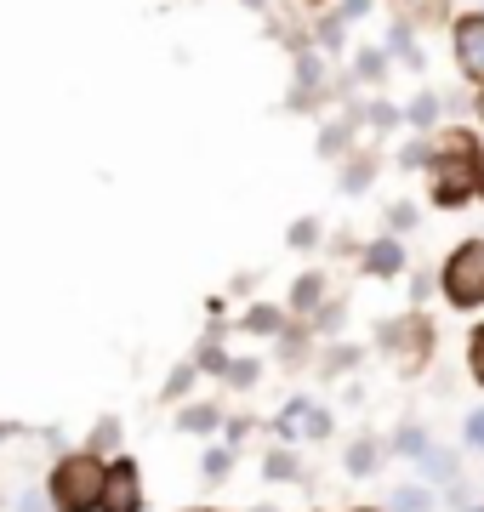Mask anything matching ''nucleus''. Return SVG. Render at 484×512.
Segmentation results:
<instances>
[{"mask_svg": "<svg viewBox=\"0 0 484 512\" xmlns=\"http://www.w3.org/2000/svg\"><path fill=\"white\" fill-rule=\"evenodd\" d=\"M359 120H365L359 109H348V120H331V126L319 131V154H342V143L354 137V126H359Z\"/></svg>", "mask_w": 484, "mask_h": 512, "instance_id": "f8f14e48", "label": "nucleus"}, {"mask_svg": "<svg viewBox=\"0 0 484 512\" xmlns=\"http://www.w3.org/2000/svg\"><path fill=\"white\" fill-rule=\"evenodd\" d=\"M467 444H473V450H484V410H473V416H467Z\"/></svg>", "mask_w": 484, "mask_h": 512, "instance_id": "f704fd0d", "label": "nucleus"}, {"mask_svg": "<svg viewBox=\"0 0 484 512\" xmlns=\"http://www.w3.org/2000/svg\"><path fill=\"white\" fill-rule=\"evenodd\" d=\"M188 387H194V365H177L171 370V382H166V399H183Z\"/></svg>", "mask_w": 484, "mask_h": 512, "instance_id": "bb28decb", "label": "nucleus"}, {"mask_svg": "<svg viewBox=\"0 0 484 512\" xmlns=\"http://www.w3.org/2000/svg\"><path fill=\"white\" fill-rule=\"evenodd\" d=\"M450 40H456V69H462V80L484 86V12H467Z\"/></svg>", "mask_w": 484, "mask_h": 512, "instance_id": "39448f33", "label": "nucleus"}, {"mask_svg": "<svg viewBox=\"0 0 484 512\" xmlns=\"http://www.w3.org/2000/svg\"><path fill=\"white\" fill-rule=\"evenodd\" d=\"M479 194H484V160H479Z\"/></svg>", "mask_w": 484, "mask_h": 512, "instance_id": "a19ab883", "label": "nucleus"}, {"mask_svg": "<svg viewBox=\"0 0 484 512\" xmlns=\"http://www.w3.org/2000/svg\"><path fill=\"white\" fill-rule=\"evenodd\" d=\"M422 467H428V478H439V484H456V456H450V450H428Z\"/></svg>", "mask_w": 484, "mask_h": 512, "instance_id": "aec40b11", "label": "nucleus"}, {"mask_svg": "<svg viewBox=\"0 0 484 512\" xmlns=\"http://www.w3.org/2000/svg\"><path fill=\"white\" fill-rule=\"evenodd\" d=\"M405 228H416V205H393L388 211V234H405Z\"/></svg>", "mask_w": 484, "mask_h": 512, "instance_id": "c85d7f7f", "label": "nucleus"}, {"mask_svg": "<svg viewBox=\"0 0 484 512\" xmlns=\"http://www.w3.org/2000/svg\"><path fill=\"white\" fill-rule=\"evenodd\" d=\"M46 507H52V495H40V490H29L18 501V512H46Z\"/></svg>", "mask_w": 484, "mask_h": 512, "instance_id": "c9c22d12", "label": "nucleus"}, {"mask_svg": "<svg viewBox=\"0 0 484 512\" xmlns=\"http://www.w3.org/2000/svg\"><path fill=\"white\" fill-rule=\"evenodd\" d=\"M365 268H371L376 279L405 274V251H399V239H376L371 251H365Z\"/></svg>", "mask_w": 484, "mask_h": 512, "instance_id": "1a4fd4ad", "label": "nucleus"}, {"mask_svg": "<svg viewBox=\"0 0 484 512\" xmlns=\"http://www.w3.org/2000/svg\"><path fill=\"white\" fill-rule=\"evenodd\" d=\"M12 433H18V427H12V421H0V439H12Z\"/></svg>", "mask_w": 484, "mask_h": 512, "instance_id": "58836bf2", "label": "nucleus"}, {"mask_svg": "<svg viewBox=\"0 0 484 512\" xmlns=\"http://www.w3.org/2000/svg\"><path fill=\"white\" fill-rule=\"evenodd\" d=\"M393 18L410 23V29H433L445 18V0H393Z\"/></svg>", "mask_w": 484, "mask_h": 512, "instance_id": "9d476101", "label": "nucleus"}, {"mask_svg": "<svg viewBox=\"0 0 484 512\" xmlns=\"http://www.w3.org/2000/svg\"><path fill=\"white\" fill-rule=\"evenodd\" d=\"M240 325L251 330V336H274V330H280L285 319H280V313H274V308H251V313H245V319H240Z\"/></svg>", "mask_w": 484, "mask_h": 512, "instance_id": "412c9836", "label": "nucleus"}, {"mask_svg": "<svg viewBox=\"0 0 484 512\" xmlns=\"http://www.w3.org/2000/svg\"><path fill=\"white\" fill-rule=\"evenodd\" d=\"M342 29H348V23L336 18V12H331L325 23H319V52H336V46H342Z\"/></svg>", "mask_w": 484, "mask_h": 512, "instance_id": "393cba45", "label": "nucleus"}, {"mask_svg": "<svg viewBox=\"0 0 484 512\" xmlns=\"http://www.w3.org/2000/svg\"><path fill=\"white\" fill-rule=\"evenodd\" d=\"M280 433L291 444H297V439H325V433H331V416L314 410L308 399H291V404H285V416H280Z\"/></svg>", "mask_w": 484, "mask_h": 512, "instance_id": "6e6552de", "label": "nucleus"}, {"mask_svg": "<svg viewBox=\"0 0 484 512\" xmlns=\"http://www.w3.org/2000/svg\"><path fill=\"white\" fill-rule=\"evenodd\" d=\"M223 376H228L234 387H251V382H257V365H251V359H240V365H228Z\"/></svg>", "mask_w": 484, "mask_h": 512, "instance_id": "7c9ffc66", "label": "nucleus"}, {"mask_svg": "<svg viewBox=\"0 0 484 512\" xmlns=\"http://www.w3.org/2000/svg\"><path fill=\"white\" fill-rule=\"evenodd\" d=\"M467 365H473V376L484 382V330H473V359H467Z\"/></svg>", "mask_w": 484, "mask_h": 512, "instance_id": "e433bc0d", "label": "nucleus"}, {"mask_svg": "<svg viewBox=\"0 0 484 512\" xmlns=\"http://www.w3.org/2000/svg\"><path fill=\"white\" fill-rule=\"evenodd\" d=\"M257 512H274V507H257Z\"/></svg>", "mask_w": 484, "mask_h": 512, "instance_id": "79ce46f5", "label": "nucleus"}, {"mask_svg": "<svg viewBox=\"0 0 484 512\" xmlns=\"http://www.w3.org/2000/svg\"><path fill=\"white\" fill-rule=\"evenodd\" d=\"M285 239H291V245H314L319 228H314V222H291V234H285Z\"/></svg>", "mask_w": 484, "mask_h": 512, "instance_id": "72a5a7b5", "label": "nucleus"}, {"mask_svg": "<svg viewBox=\"0 0 484 512\" xmlns=\"http://www.w3.org/2000/svg\"><path fill=\"white\" fill-rule=\"evenodd\" d=\"M365 120H371L376 131H388V126H399V120H405V109H393V103H371V109H365Z\"/></svg>", "mask_w": 484, "mask_h": 512, "instance_id": "b1692460", "label": "nucleus"}, {"mask_svg": "<svg viewBox=\"0 0 484 512\" xmlns=\"http://www.w3.org/2000/svg\"><path fill=\"white\" fill-rule=\"evenodd\" d=\"M194 370H228V353L217 348V342H205V348L194 353Z\"/></svg>", "mask_w": 484, "mask_h": 512, "instance_id": "a878e982", "label": "nucleus"}, {"mask_svg": "<svg viewBox=\"0 0 484 512\" xmlns=\"http://www.w3.org/2000/svg\"><path fill=\"white\" fill-rule=\"evenodd\" d=\"M393 450H399V456H428V433H422V427H399V439H393Z\"/></svg>", "mask_w": 484, "mask_h": 512, "instance_id": "4be33fe9", "label": "nucleus"}, {"mask_svg": "<svg viewBox=\"0 0 484 512\" xmlns=\"http://www.w3.org/2000/svg\"><path fill=\"white\" fill-rule=\"evenodd\" d=\"M479 512H484V507H479Z\"/></svg>", "mask_w": 484, "mask_h": 512, "instance_id": "c03bdc74", "label": "nucleus"}, {"mask_svg": "<svg viewBox=\"0 0 484 512\" xmlns=\"http://www.w3.org/2000/svg\"><path fill=\"white\" fill-rule=\"evenodd\" d=\"M399 165H410V171H416V165H433V143H428V137H422V143H410L405 154H399Z\"/></svg>", "mask_w": 484, "mask_h": 512, "instance_id": "cd10ccee", "label": "nucleus"}, {"mask_svg": "<svg viewBox=\"0 0 484 512\" xmlns=\"http://www.w3.org/2000/svg\"><path fill=\"white\" fill-rule=\"evenodd\" d=\"M194 512H211V507H194Z\"/></svg>", "mask_w": 484, "mask_h": 512, "instance_id": "37998d69", "label": "nucleus"}, {"mask_svg": "<svg viewBox=\"0 0 484 512\" xmlns=\"http://www.w3.org/2000/svg\"><path fill=\"white\" fill-rule=\"evenodd\" d=\"M365 12H371V0H336V18H342V23L365 18Z\"/></svg>", "mask_w": 484, "mask_h": 512, "instance_id": "473e14b6", "label": "nucleus"}, {"mask_svg": "<svg viewBox=\"0 0 484 512\" xmlns=\"http://www.w3.org/2000/svg\"><path fill=\"white\" fill-rule=\"evenodd\" d=\"M228 467H234V456H228V450H205V473H211V478H223Z\"/></svg>", "mask_w": 484, "mask_h": 512, "instance_id": "2f4dec72", "label": "nucleus"}, {"mask_svg": "<svg viewBox=\"0 0 484 512\" xmlns=\"http://www.w3.org/2000/svg\"><path fill=\"white\" fill-rule=\"evenodd\" d=\"M382 342H388L393 353L405 348V370H416L422 359H428V348H433V330H428V319H399V325H382Z\"/></svg>", "mask_w": 484, "mask_h": 512, "instance_id": "0eeeda50", "label": "nucleus"}, {"mask_svg": "<svg viewBox=\"0 0 484 512\" xmlns=\"http://www.w3.org/2000/svg\"><path fill=\"white\" fill-rule=\"evenodd\" d=\"M268 478H297V461H291V450H274V456H268Z\"/></svg>", "mask_w": 484, "mask_h": 512, "instance_id": "c756f323", "label": "nucleus"}, {"mask_svg": "<svg viewBox=\"0 0 484 512\" xmlns=\"http://www.w3.org/2000/svg\"><path fill=\"white\" fill-rule=\"evenodd\" d=\"M114 439H120V421H114V416H103V421H97V433H92V456H109V450H114Z\"/></svg>", "mask_w": 484, "mask_h": 512, "instance_id": "5701e85b", "label": "nucleus"}, {"mask_svg": "<svg viewBox=\"0 0 484 512\" xmlns=\"http://www.w3.org/2000/svg\"><path fill=\"white\" fill-rule=\"evenodd\" d=\"M371 177H376V160H348L342 171H336V188H342V194H365Z\"/></svg>", "mask_w": 484, "mask_h": 512, "instance_id": "ddd939ff", "label": "nucleus"}, {"mask_svg": "<svg viewBox=\"0 0 484 512\" xmlns=\"http://www.w3.org/2000/svg\"><path fill=\"white\" fill-rule=\"evenodd\" d=\"M445 296L450 308H479L484 302V239H467L445 262Z\"/></svg>", "mask_w": 484, "mask_h": 512, "instance_id": "7ed1b4c3", "label": "nucleus"}, {"mask_svg": "<svg viewBox=\"0 0 484 512\" xmlns=\"http://www.w3.org/2000/svg\"><path fill=\"white\" fill-rule=\"evenodd\" d=\"M479 194V154L467 137H450L433 154V205H462Z\"/></svg>", "mask_w": 484, "mask_h": 512, "instance_id": "f03ea898", "label": "nucleus"}, {"mask_svg": "<svg viewBox=\"0 0 484 512\" xmlns=\"http://www.w3.org/2000/svg\"><path fill=\"white\" fill-rule=\"evenodd\" d=\"M405 120H410L416 131H433V120H439V97H433V92H416V97H410V109H405Z\"/></svg>", "mask_w": 484, "mask_h": 512, "instance_id": "4468645a", "label": "nucleus"}, {"mask_svg": "<svg viewBox=\"0 0 484 512\" xmlns=\"http://www.w3.org/2000/svg\"><path fill=\"white\" fill-rule=\"evenodd\" d=\"M376 461H382V450H376L371 439H359L354 450H348V473H359V478H365V473H376Z\"/></svg>", "mask_w": 484, "mask_h": 512, "instance_id": "6ab92c4d", "label": "nucleus"}, {"mask_svg": "<svg viewBox=\"0 0 484 512\" xmlns=\"http://www.w3.org/2000/svg\"><path fill=\"white\" fill-rule=\"evenodd\" d=\"M416 29H410V23H399L393 18V29H388V57H399V63H405V69H416L422 74V63H428V57H422V46H416Z\"/></svg>", "mask_w": 484, "mask_h": 512, "instance_id": "9b49d317", "label": "nucleus"}, {"mask_svg": "<svg viewBox=\"0 0 484 512\" xmlns=\"http://www.w3.org/2000/svg\"><path fill=\"white\" fill-rule=\"evenodd\" d=\"M291 80H297V86H291V97H285L291 109H314L319 97L331 92V86H325V80H331V69H325V57H319L314 46H297V74H291Z\"/></svg>", "mask_w": 484, "mask_h": 512, "instance_id": "20e7f679", "label": "nucleus"}, {"mask_svg": "<svg viewBox=\"0 0 484 512\" xmlns=\"http://www.w3.org/2000/svg\"><path fill=\"white\" fill-rule=\"evenodd\" d=\"M393 512H433V495L422 484H399L393 490Z\"/></svg>", "mask_w": 484, "mask_h": 512, "instance_id": "2eb2a0df", "label": "nucleus"}, {"mask_svg": "<svg viewBox=\"0 0 484 512\" xmlns=\"http://www.w3.org/2000/svg\"><path fill=\"white\" fill-rule=\"evenodd\" d=\"M319 296H325V279L308 274V279H297V291H291V308H297V313H314V308H319Z\"/></svg>", "mask_w": 484, "mask_h": 512, "instance_id": "dca6fc26", "label": "nucleus"}, {"mask_svg": "<svg viewBox=\"0 0 484 512\" xmlns=\"http://www.w3.org/2000/svg\"><path fill=\"white\" fill-rule=\"evenodd\" d=\"M217 410H211V404H188L183 416H177V427H183V433H211V427H217Z\"/></svg>", "mask_w": 484, "mask_h": 512, "instance_id": "f3484780", "label": "nucleus"}, {"mask_svg": "<svg viewBox=\"0 0 484 512\" xmlns=\"http://www.w3.org/2000/svg\"><path fill=\"white\" fill-rule=\"evenodd\" d=\"M354 74H359V80H371V86H382V80H388V52H359L354 57Z\"/></svg>", "mask_w": 484, "mask_h": 512, "instance_id": "a211bd4d", "label": "nucleus"}, {"mask_svg": "<svg viewBox=\"0 0 484 512\" xmlns=\"http://www.w3.org/2000/svg\"><path fill=\"white\" fill-rule=\"evenodd\" d=\"M143 507V478L131 461H114L103 473V512H137Z\"/></svg>", "mask_w": 484, "mask_h": 512, "instance_id": "423d86ee", "label": "nucleus"}, {"mask_svg": "<svg viewBox=\"0 0 484 512\" xmlns=\"http://www.w3.org/2000/svg\"><path fill=\"white\" fill-rule=\"evenodd\" d=\"M103 461L97 456H69V461H57V473H52V507L57 512H97L103 507Z\"/></svg>", "mask_w": 484, "mask_h": 512, "instance_id": "f257e3e1", "label": "nucleus"}, {"mask_svg": "<svg viewBox=\"0 0 484 512\" xmlns=\"http://www.w3.org/2000/svg\"><path fill=\"white\" fill-rule=\"evenodd\" d=\"M240 6H251V12H268V0H240Z\"/></svg>", "mask_w": 484, "mask_h": 512, "instance_id": "4c0bfd02", "label": "nucleus"}, {"mask_svg": "<svg viewBox=\"0 0 484 512\" xmlns=\"http://www.w3.org/2000/svg\"><path fill=\"white\" fill-rule=\"evenodd\" d=\"M479 120H484V86H479Z\"/></svg>", "mask_w": 484, "mask_h": 512, "instance_id": "ea45409f", "label": "nucleus"}]
</instances>
